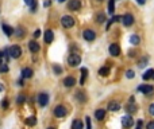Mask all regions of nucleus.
<instances>
[{"label":"nucleus","mask_w":154,"mask_h":129,"mask_svg":"<svg viewBox=\"0 0 154 129\" xmlns=\"http://www.w3.org/2000/svg\"><path fill=\"white\" fill-rule=\"evenodd\" d=\"M77 98H78V101H85L87 98H85V94H83V93H77Z\"/></svg>","instance_id":"32"},{"label":"nucleus","mask_w":154,"mask_h":129,"mask_svg":"<svg viewBox=\"0 0 154 129\" xmlns=\"http://www.w3.org/2000/svg\"><path fill=\"white\" fill-rule=\"evenodd\" d=\"M137 3L138 4H145L146 3V0H137Z\"/></svg>","instance_id":"41"},{"label":"nucleus","mask_w":154,"mask_h":129,"mask_svg":"<svg viewBox=\"0 0 154 129\" xmlns=\"http://www.w3.org/2000/svg\"><path fill=\"white\" fill-rule=\"evenodd\" d=\"M1 108H3V109L8 108V101H7V100H3V101H1Z\"/></svg>","instance_id":"34"},{"label":"nucleus","mask_w":154,"mask_h":129,"mask_svg":"<svg viewBox=\"0 0 154 129\" xmlns=\"http://www.w3.org/2000/svg\"><path fill=\"white\" fill-rule=\"evenodd\" d=\"M138 90L143 94H150V93H153L154 87L151 85H141V86H138Z\"/></svg>","instance_id":"6"},{"label":"nucleus","mask_w":154,"mask_h":129,"mask_svg":"<svg viewBox=\"0 0 154 129\" xmlns=\"http://www.w3.org/2000/svg\"><path fill=\"white\" fill-rule=\"evenodd\" d=\"M74 84H76V79H74L73 77H66L64 79V86H66V87L74 86Z\"/></svg>","instance_id":"12"},{"label":"nucleus","mask_w":154,"mask_h":129,"mask_svg":"<svg viewBox=\"0 0 154 129\" xmlns=\"http://www.w3.org/2000/svg\"><path fill=\"white\" fill-rule=\"evenodd\" d=\"M8 54L11 55V58H19L22 55V49L19 46H11Z\"/></svg>","instance_id":"4"},{"label":"nucleus","mask_w":154,"mask_h":129,"mask_svg":"<svg viewBox=\"0 0 154 129\" xmlns=\"http://www.w3.org/2000/svg\"><path fill=\"white\" fill-rule=\"evenodd\" d=\"M53 39H54V34H53L52 30H47V31H45V42L46 43H52Z\"/></svg>","instance_id":"14"},{"label":"nucleus","mask_w":154,"mask_h":129,"mask_svg":"<svg viewBox=\"0 0 154 129\" xmlns=\"http://www.w3.org/2000/svg\"><path fill=\"white\" fill-rule=\"evenodd\" d=\"M139 42H141V39L138 35H131V36H130V43H131V45L137 46V45H139Z\"/></svg>","instance_id":"20"},{"label":"nucleus","mask_w":154,"mask_h":129,"mask_svg":"<svg viewBox=\"0 0 154 129\" xmlns=\"http://www.w3.org/2000/svg\"><path fill=\"white\" fill-rule=\"evenodd\" d=\"M72 129H83V122H81L80 120L73 121V124H72Z\"/></svg>","instance_id":"24"},{"label":"nucleus","mask_w":154,"mask_h":129,"mask_svg":"<svg viewBox=\"0 0 154 129\" xmlns=\"http://www.w3.org/2000/svg\"><path fill=\"white\" fill-rule=\"evenodd\" d=\"M141 125H142V121H139V122H138V126H137V129H141Z\"/></svg>","instance_id":"42"},{"label":"nucleus","mask_w":154,"mask_h":129,"mask_svg":"<svg viewBox=\"0 0 154 129\" xmlns=\"http://www.w3.org/2000/svg\"><path fill=\"white\" fill-rule=\"evenodd\" d=\"M47 102H49V96L46 94V93H41V94L38 96V104L41 105V106H46Z\"/></svg>","instance_id":"9"},{"label":"nucleus","mask_w":154,"mask_h":129,"mask_svg":"<svg viewBox=\"0 0 154 129\" xmlns=\"http://www.w3.org/2000/svg\"><path fill=\"white\" fill-rule=\"evenodd\" d=\"M47 129H56V128H54V126H50V128H47Z\"/></svg>","instance_id":"44"},{"label":"nucleus","mask_w":154,"mask_h":129,"mask_svg":"<svg viewBox=\"0 0 154 129\" xmlns=\"http://www.w3.org/2000/svg\"><path fill=\"white\" fill-rule=\"evenodd\" d=\"M6 71H8V65H0V73H6Z\"/></svg>","instance_id":"29"},{"label":"nucleus","mask_w":154,"mask_h":129,"mask_svg":"<svg viewBox=\"0 0 154 129\" xmlns=\"http://www.w3.org/2000/svg\"><path fill=\"white\" fill-rule=\"evenodd\" d=\"M22 77L23 78H31L32 77V70L30 67H26V69L22 70Z\"/></svg>","instance_id":"16"},{"label":"nucleus","mask_w":154,"mask_h":129,"mask_svg":"<svg viewBox=\"0 0 154 129\" xmlns=\"http://www.w3.org/2000/svg\"><path fill=\"white\" fill-rule=\"evenodd\" d=\"M108 109L111 110V112H118L120 109V105L118 104V102H115V101H111L108 104Z\"/></svg>","instance_id":"15"},{"label":"nucleus","mask_w":154,"mask_h":129,"mask_svg":"<svg viewBox=\"0 0 154 129\" xmlns=\"http://www.w3.org/2000/svg\"><path fill=\"white\" fill-rule=\"evenodd\" d=\"M28 50L31 52H38L39 51V45L35 40H31V42L28 43Z\"/></svg>","instance_id":"13"},{"label":"nucleus","mask_w":154,"mask_h":129,"mask_svg":"<svg viewBox=\"0 0 154 129\" xmlns=\"http://www.w3.org/2000/svg\"><path fill=\"white\" fill-rule=\"evenodd\" d=\"M0 65H3V63H1V59H0Z\"/></svg>","instance_id":"46"},{"label":"nucleus","mask_w":154,"mask_h":129,"mask_svg":"<svg viewBox=\"0 0 154 129\" xmlns=\"http://www.w3.org/2000/svg\"><path fill=\"white\" fill-rule=\"evenodd\" d=\"M134 124V120L131 116H124V117H122V125L124 126V128H130V126H133Z\"/></svg>","instance_id":"5"},{"label":"nucleus","mask_w":154,"mask_h":129,"mask_svg":"<svg viewBox=\"0 0 154 129\" xmlns=\"http://www.w3.org/2000/svg\"><path fill=\"white\" fill-rule=\"evenodd\" d=\"M68 114V110L65 106H62V105H58V106H56V109H54V116L56 117H60V119H62V117H65V116Z\"/></svg>","instance_id":"2"},{"label":"nucleus","mask_w":154,"mask_h":129,"mask_svg":"<svg viewBox=\"0 0 154 129\" xmlns=\"http://www.w3.org/2000/svg\"><path fill=\"white\" fill-rule=\"evenodd\" d=\"M146 129H154V121H150L146 125Z\"/></svg>","instance_id":"37"},{"label":"nucleus","mask_w":154,"mask_h":129,"mask_svg":"<svg viewBox=\"0 0 154 129\" xmlns=\"http://www.w3.org/2000/svg\"><path fill=\"white\" fill-rule=\"evenodd\" d=\"M39 35H41V30H37V31H35V34H34V36H35V38H38Z\"/></svg>","instance_id":"40"},{"label":"nucleus","mask_w":154,"mask_h":129,"mask_svg":"<svg viewBox=\"0 0 154 129\" xmlns=\"http://www.w3.org/2000/svg\"><path fill=\"white\" fill-rule=\"evenodd\" d=\"M3 31L7 36H11V35L14 34V28L10 27V26H7V24H3Z\"/></svg>","instance_id":"18"},{"label":"nucleus","mask_w":154,"mask_h":129,"mask_svg":"<svg viewBox=\"0 0 154 129\" xmlns=\"http://www.w3.org/2000/svg\"><path fill=\"white\" fill-rule=\"evenodd\" d=\"M96 19H97L99 23H104V22H105V15L104 14H97Z\"/></svg>","instance_id":"28"},{"label":"nucleus","mask_w":154,"mask_h":129,"mask_svg":"<svg viewBox=\"0 0 154 129\" xmlns=\"http://www.w3.org/2000/svg\"><path fill=\"white\" fill-rule=\"evenodd\" d=\"M127 110H129V112H135L137 109H135V106H134V105H129V106H127Z\"/></svg>","instance_id":"36"},{"label":"nucleus","mask_w":154,"mask_h":129,"mask_svg":"<svg viewBox=\"0 0 154 129\" xmlns=\"http://www.w3.org/2000/svg\"><path fill=\"white\" fill-rule=\"evenodd\" d=\"M108 12L111 15L115 12V0H109V3H108Z\"/></svg>","instance_id":"23"},{"label":"nucleus","mask_w":154,"mask_h":129,"mask_svg":"<svg viewBox=\"0 0 154 129\" xmlns=\"http://www.w3.org/2000/svg\"><path fill=\"white\" fill-rule=\"evenodd\" d=\"M108 73H109V67H102V69L99 70V74L100 75H108Z\"/></svg>","instance_id":"26"},{"label":"nucleus","mask_w":154,"mask_h":129,"mask_svg":"<svg viewBox=\"0 0 154 129\" xmlns=\"http://www.w3.org/2000/svg\"><path fill=\"white\" fill-rule=\"evenodd\" d=\"M105 116V110L104 109H99V110H96V113H95V117L97 120H103Z\"/></svg>","instance_id":"21"},{"label":"nucleus","mask_w":154,"mask_h":129,"mask_svg":"<svg viewBox=\"0 0 154 129\" xmlns=\"http://www.w3.org/2000/svg\"><path fill=\"white\" fill-rule=\"evenodd\" d=\"M16 36L18 38H23V36H25V30H23L22 27H19L16 30Z\"/></svg>","instance_id":"27"},{"label":"nucleus","mask_w":154,"mask_h":129,"mask_svg":"<svg viewBox=\"0 0 154 129\" xmlns=\"http://www.w3.org/2000/svg\"><path fill=\"white\" fill-rule=\"evenodd\" d=\"M83 36H84L85 40L91 42V40H93V39L96 38V34H95V31H92V30H84V32H83Z\"/></svg>","instance_id":"8"},{"label":"nucleus","mask_w":154,"mask_h":129,"mask_svg":"<svg viewBox=\"0 0 154 129\" xmlns=\"http://www.w3.org/2000/svg\"><path fill=\"white\" fill-rule=\"evenodd\" d=\"M54 71H56V74H61L62 73V69L58 65H54Z\"/></svg>","instance_id":"33"},{"label":"nucleus","mask_w":154,"mask_h":129,"mask_svg":"<svg viewBox=\"0 0 154 129\" xmlns=\"http://www.w3.org/2000/svg\"><path fill=\"white\" fill-rule=\"evenodd\" d=\"M58 1H65V0H58Z\"/></svg>","instance_id":"45"},{"label":"nucleus","mask_w":154,"mask_h":129,"mask_svg":"<svg viewBox=\"0 0 154 129\" xmlns=\"http://www.w3.org/2000/svg\"><path fill=\"white\" fill-rule=\"evenodd\" d=\"M68 7H69V10H73V11L80 10V8H81L80 0H70L69 4H68Z\"/></svg>","instance_id":"10"},{"label":"nucleus","mask_w":154,"mask_h":129,"mask_svg":"<svg viewBox=\"0 0 154 129\" xmlns=\"http://www.w3.org/2000/svg\"><path fill=\"white\" fill-rule=\"evenodd\" d=\"M25 100H26L25 96H22V94L16 97V102H18V104H23V102H25Z\"/></svg>","instance_id":"30"},{"label":"nucleus","mask_w":154,"mask_h":129,"mask_svg":"<svg viewBox=\"0 0 154 129\" xmlns=\"http://www.w3.org/2000/svg\"><path fill=\"white\" fill-rule=\"evenodd\" d=\"M68 63H69L70 66H73V67H76V66H78L81 63V58H80V55H77V54H72V55L68 58Z\"/></svg>","instance_id":"3"},{"label":"nucleus","mask_w":154,"mask_h":129,"mask_svg":"<svg viewBox=\"0 0 154 129\" xmlns=\"http://www.w3.org/2000/svg\"><path fill=\"white\" fill-rule=\"evenodd\" d=\"M99 1H103V0H99Z\"/></svg>","instance_id":"47"},{"label":"nucleus","mask_w":154,"mask_h":129,"mask_svg":"<svg viewBox=\"0 0 154 129\" xmlns=\"http://www.w3.org/2000/svg\"><path fill=\"white\" fill-rule=\"evenodd\" d=\"M134 75H135V73H134L133 70H129V71H126V77L130 78V79H131V78H134Z\"/></svg>","instance_id":"31"},{"label":"nucleus","mask_w":154,"mask_h":129,"mask_svg":"<svg viewBox=\"0 0 154 129\" xmlns=\"http://www.w3.org/2000/svg\"><path fill=\"white\" fill-rule=\"evenodd\" d=\"M26 124L30 125V126H34L35 124H37V119H35L34 116H31V117H28V119L26 120Z\"/></svg>","instance_id":"25"},{"label":"nucleus","mask_w":154,"mask_h":129,"mask_svg":"<svg viewBox=\"0 0 154 129\" xmlns=\"http://www.w3.org/2000/svg\"><path fill=\"white\" fill-rule=\"evenodd\" d=\"M142 78H143L145 81H147V79H151V78H153V79H154V70H153V69L147 70L146 73H145L143 75H142Z\"/></svg>","instance_id":"17"},{"label":"nucleus","mask_w":154,"mask_h":129,"mask_svg":"<svg viewBox=\"0 0 154 129\" xmlns=\"http://www.w3.org/2000/svg\"><path fill=\"white\" fill-rule=\"evenodd\" d=\"M61 23H62V26L65 28H70V27H73L74 26V19L72 16H62L61 17Z\"/></svg>","instance_id":"1"},{"label":"nucleus","mask_w":154,"mask_h":129,"mask_svg":"<svg viewBox=\"0 0 154 129\" xmlns=\"http://www.w3.org/2000/svg\"><path fill=\"white\" fill-rule=\"evenodd\" d=\"M149 112H150L151 116H154V104H151L150 106H149Z\"/></svg>","instance_id":"38"},{"label":"nucleus","mask_w":154,"mask_h":129,"mask_svg":"<svg viewBox=\"0 0 154 129\" xmlns=\"http://www.w3.org/2000/svg\"><path fill=\"white\" fill-rule=\"evenodd\" d=\"M109 54H111L112 56H118L120 54V47L116 43H114V45L109 46Z\"/></svg>","instance_id":"11"},{"label":"nucleus","mask_w":154,"mask_h":129,"mask_svg":"<svg viewBox=\"0 0 154 129\" xmlns=\"http://www.w3.org/2000/svg\"><path fill=\"white\" fill-rule=\"evenodd\" d=\"M0 91H3V85L0 84Z\"/></svg>","instance_id":"43"},{"label":"nucleus","mask_w":154,"mask_h":129,"mask_svg":"<svg viewBox=\"0 0 154 129\" xmlns=\"http://www.w3.org/2000/svg\"><path fill=\"white\" fill-rule=\"evenodd\" d=\"M146 62H147V58H145V59H142L139 62V66L141 67H143V66H146Z\"/></svg>","instance_id":"39"},{"label":"nucleus","mask_w":154,"mask_h":129,"mask_svg":"<svg viewBox=\"0 0 154 129\" xmlns=\"http://www.w3.org/2000/svg\"><path fill=\"white\" fill-rule=\"evenodd\" d=\"M122 22H123V24L126 26V27H130V26L134 23V16L131 14H126L122 17Z\"/></svg>","instance_id":"7"},{"label":"nucleus","mask_w":154,"mask_h":129,"mask_svg":"<svg viewBox=\"0 0 154 129\" xmlns=\"http://www.w3.org/2000/svg\"><path fill=\"white\" fill-rule=\"evenodd\" d=\"M85 122H87V129H91V119L85 117Z\"/></svg>","instance_id":"35"},{"label":"nucleus","mask_w":154,"mask_h":129,"mask_svg":"<svg viewBox=\"0 0 154 129\" xmlns=\"http://www.w3.org/2000/svg\"><path fill=\"white\" fill-rule=\"evenodd\" d=\"M87 75H88V69H81V79H80V84L84 85V82L87 81Z\"/></svg>","instance_id":"19"},{"label":"nucleus","mask_w":154,"mask_h":129,"mask_svg":"<svg viewBox=\"0 0 154 129\" xmlns=\"http://www.w3.org/2000/svg\"><path fill=\"white\" fill-rule=\"evenodd\" d=\"M25 3L27 4L28 7H31L32 12H35V10H37V1L35 0H25Z\"/></svg>","instance_id":"22"}]
</instances>
